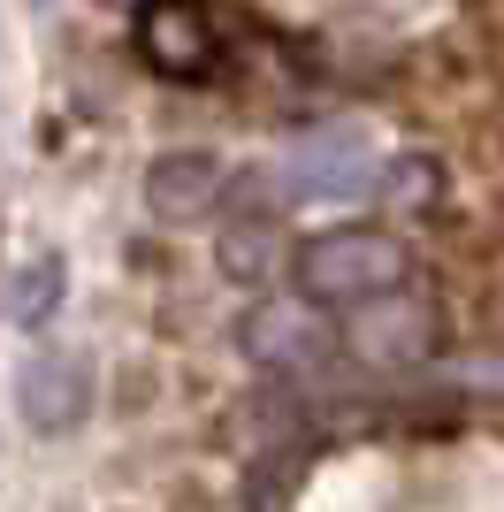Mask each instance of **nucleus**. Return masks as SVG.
Segmentation results:
<instances>
[{"mask_svg": "<svg viewBox=\"0 0 504 512\" xmlns=\"http://www.w3.org/2000/svg\"><path fill=\"white\" fill-rule=\"evenodd\" d=\"M291 283L306 306H359L413 283V245L382 222H336L291 253Z\"/></svg>", "mask_w": 504, "mask_h": 512, "instance_id": "nucleus-1", "label": "nucleus"}, {"mask_svg": "<svg viewBox=\"0 0 504 512\" xmlns=\"http://www.w3.org/2000/svg\"><path fill=\"white\" fill-rule=\"evenodd\" d=\"M130 46L161 85H207L222 69V31H214L207 0H138Z\"/></svg>", "mask_w": 504, "mask_h": 512, "instance_id": "nucleus-2", "label": "nucleus"}, {"mask_svg": "<svg viewBox=\"0 0 504 512\" xmlns=\"http://www.w3.org/2000/svg\"><path fill=\"white\" fill-rule=\"evenodd\" d=\"M344 344H352L367 367H413L443 344V314H436V299H420L413 283H405V291L344 306Z\"/></svg>", "mask_w": 504, "mask_h": 512, "instance_id": "nucleus-3", "label": "nucleus"}, {"mask_svg": "<svg viewBox=\"0 0 504 512\" xmlns=\"http://www.w3.org/2000/svg\"><path fill=\"white\" fill-rule=\"evenodd\" d=\"M367 184H375V146H367L352 123L306 130V138L283 153V192L291 199H359Z\"/></svg>", "mask_w": 504, "mask_h": 512, "instance_id": "nucleus-4", "label": "nucleus"}, {"mask_svg": "<svg viewBox=\"0 0 504 512\" xmlns=\"http://www.w3.org/2000/svg\"><path fill=\"white\" fill-rule=\"evenodd\" d=\"M222 184H230L222 153H207V146H176V153H161V161L146 169V214H153V222H168V230H184V222L214 214Z\"/></svg>", "mask_w": 504, "mask_h": 512, "instance_id": "nucleus-5", "label": "nucleus"}, {"mask_svg": "<svg viewBox=\"0 0 504 512\" xmlns=\"http://www.w3.org/2000/svg\"><path fill=\"white\" fill-rule=\"evenodd\" d=\"M84 406H92V375H84L69 352H31V360L16 367V413H23V428L62 436V428L84 421Z\"/></svg>", "mask_w": 504, "mask_h": 512, "instance_id": "nucleus-6", "label": "nucleus"}, {"mask_svg": "<svg viewBox=\"0 0 504 512\" xmlns=\"http://www.w3.org/2000/svg\"><path fill=\"white\" fill-rule=\"evenodd\" d=\"M245 337H252V360H298L306 344H329L314 329V306H306V299H298V306H260Z\"/></svg>", "mask_w": 504, "mask_h": 512, "instance_id": "nucleus-7", "label": "nucleus"}, {"mask_svg": "<svg viewBox=\"0 0 504 512\" xmlns=\"http://www.w3.org/2000/svg\"><path fill=\"white\" fill-rule=\"evenodd\" d=\"M46 306H54V260H39V268H31V291H23V321H39Z\"/></svg>", "mask_w": 504, "mask_h": 512, "instance_id": "nucleus-8", "label": "nucleus"}]
</instances>
